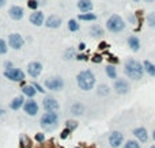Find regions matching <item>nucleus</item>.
I'll list each match as a JSON object with an SVG mask.
<instances>
[{
	"mask_svg": "<svg viewBox=\"0 0 155 148\" xmlns=\"http://www.w3.org/2000/svg\"><path fill=\"white\" fill-rule=\"evenodd\" d=\"M124 143V135L119 130H113L109 135V145L112 148H119Z\"/></svg>",
	"mask_w": 155,
	"mask_h": 148,
	"instance_id": "6e6552de",
	"label": "nucleus"
},
{
	"mask_svg": "<svg viewBox=\"0 0 155 148\" xmlns=\"http://www.w3.org/2000/svg\"><path fill=\"white\" fill-rule=\"evenodd\" d=\"M152 140L155 141V129H154V130H152Z\"/></svg>",
	"mask_w": 155,
	"mask_h": 148,
	"instance_id": "79ce46f5",
	"label": "nucleus"
},
{
	"mask_svg": "<svg viewBox=\"0 0 155 148\" xmlns=\"http://www.w3.org/2000/svg\"><path fill=\"white\" fill-rule=\"evenodd\" d=\"M71 113L74 116H82L84 113V106L82 103H79V102H76V103H74L71 106Z\"/></svg>",
	"mask_w": 155,
	"mask_h": 148,
	"instance_id": "412c9836",
	"label": "nucleus"
},
{
	"mask_svg": "<svg viewBox=\"0 0 155 148\" xmlns=\"http://www.w3.org/2000/svg\"><path fill=\"white\" fill-rule=\"evenodd\" d=\"M22 93H23V95H26V97H29L30 99H32V98L36 97L37 90L34 88L32 84H29V86H25L23 88H22Z\"/></svg>",
	"mask_w": 155,
	"mask_h": 148,
	"instance_id": "5701e85b",
	"label": "nucleus"
},
{
	"mask_svg": "<svg viewBox=\"0 0 155 148\" xmlns=\"http://www.w3.org/2000/svg\"><path fill=\"white\" fill-rule=\"evenodd\" d=\"M7 51H8V46H7V43H6V41L0 38V55L7 53Z\"/></svg>",
	"mask_w": 155,
	"mask_h": 148,
	"instance_id": "c756f323",
	"label": "nucleus"
},
{
	"mask_svg": "<svg viewBox=\"0 0 155 148\" xmlns=\"http://www.w3.org/2000/svg\"><path fill=\"white\" fill-rule=\"evenodd\" d=\"M8 14H10V18L14 20H20L22 18H23V8L19 7V6H12L11 8H10V11H8Z\"/></svg>",
	"mask_w": 155,
	"mask_h": 148,
	"instance_id": "2eb2a0df",
	"label": "nucleus"
},
{
	"mask_svg": "<svg viewBox=\"0 0 155 148\" xmlns=\"http://www.w3.org/2000/svg\"><path fill=\"white\" fill-rule=\"evenodd\" d=\"M36 140H37V141H40V143H41V141H44V140H45L44 133H38V135L36 136Z\"/></svg>",
	"mask_w": 155,
	"mask_h": 148,
	"instance_id": "c9c22d12",
	"label": "nucleus"
},
{
	"mask_svg": "<svg viewBox=\"0 0 155 148\" xmlns=\"http://www.w3.org/2000/svg\"><path fill=\"white\" fill-rule=\"evenodd\" d=\"M124 72H125V75H127L129 79L139 82L144 76L143 64L140 61H137V60L129 57V59H127L125 62H124Z\"/></svg>",
	"mask_w": 155,
	"mask_h": 148,
	"instance_id": "f257e3e1",
	"label": "nucleus"
},
{
	"mask_svg": "<svg viewBox=\"0 0 155 148\" xmlns=\"http://www.w3.org/2000/svg\"><path fill=\"white\" fill-rule=\"evenodd\" d=\"M65 125H67V129H69V130H74V129L78 128V122H76V121H72V120L67 121Z\"/></svg>",
	"mask_w": 155,
	"mask_h": 148,
	"instance_id": "7c9ffc66",
	"label": "nucleus"
},
{
	"mask_svg": "<svg viewBox=\"0 0 155 148\" xmlns=\"http://www.w3.org/2000/svg\"><path fill=\"white\" fill-rule=\"evenodd\" d=\"M4 76L12 82H22L25 80V72L23 71L18 69V68H11V69H6Z\"/></svg>",
	"mask_w": 155,
	"mask_h": 148,
	"instance_id": "423d86ee",
	"label": "nucleus"
},
{
	"mask_svg": "<svg viewBox=\"0 0 155 148\" xmlns=\"http://www.w3.org/2000/svg\"><path fill=\"white\" fill-rule=\"evenodd\" d=\"M105 72H106L107 78L112 79V80H116V79H117V68H116L114 65L109 64V65L105 68Z\"/></svg>",
	"mask_w": 155,
	"mask_h": 148,
	"instance_id": "4be33fe9",
	"label": "nucleus"
},
{
	"mask_svg": "<svg viewBox=\"0 0 155 148\" xmlns=\"http://www.w3.org/2000/svg\"><path fill=\"white\" fill-rule=\"evenodd\" d=\"M101 60H102V59H101V56H94V61H95V62H100Z\"/></svg>",
	"mask_w": 155,
	"mask_h": 148,
	"instance_id": "4c0bfd02",
	"label": "nucleus"
},
{
	"mask_svg": "<svg viewBox=\"0 0 155 148\" xmlns=\"http://www.w3.org/2000/svg\"><path fill=\"white\" fill-rule=\"evenodd\" d=\"M23 110L26 112L27 116H36L38 113V103L36 101H26L23 105Z\"/></svg>",
	"mask_w": 155,
	"mask_h": 148,
	"instance_id": "9b49d317",
	"label": "nucleus"
},
{
	"mask_svg": "<svg viewBox=\"0 0 155 148\" xmlns=\"http://www.w3.org/2000/svg\"><path fill=\"white\" fill-rule=\"evenodd\" d=\"M60 25H61V19L57 15L49 16L48 19H46V22H45V26L49 29H57V27H60Z\"/></svg>",
	"mask_w": 155,
	"mask_h": 148,
	"instance_id": "dca6fc26",
	"label": "nucleus"
},
{
	"mask_svg": "<svg viewBox=\"0 0 155 148\" xmlns=\"http://www.w3.org/2000/svg\"><path fill=\"white\" fill-rule=\"evenodd\" d=\"M68 29H69V31L75 33V31H78V30L80 29V25L78 23V20H75V19H69V20H68Z\"/></svg>",
	"mask_w": 155,
	"mask_h": 148,
	"instance_id": "bb28decb",
	"label": "nucleus"
},
{
	"mask_svg": "<svg viewBox=\"0 0 155 148\" xmlns=\"http://www.w3.org/2000/svg\"><path fill=\"white\" fill-rule=\"evenodd\" d=\"M90 34H91L93 37H102L103 29L101 27V26H98V25H94V26H91V29H90Z\"/></svg>",
	"mask_w": 155,
	"mask_h": 148,
	"instance_id": "393cba45",
	"label": "nucleus"
},
{
	"mask_svg": "<svg viewBox=\"0 0 155 148\" xmlns=\"http://www.w3.org/2000/svg\"><path fill=\"white\" fill-rule=\"evenodd\" d=\"M74 55H75V52H74V49H68L67 52H65V59L67 60H69V59H72V57H74Z\"/></svg>",
	"mask_w": 155,
	"mask_h": 148,
	"instance_id": "473e14b6",
	"label": "nucleus"
},
{
	"mask_svg": "<svg viewBox=\"0 0 155 148\" xmlns=\"http://www.w3.org/2000/svg\"><path fill=\"white\" fill-rule=\"evenodd\" d=\"M23 105H25L23 97H16V98H14V99L11 101V103H10V109H12V110H19Z\"/></svg>",
	"mask_w": 155,
	"mask_h": 148,
	"instance_id": "aec40b11",
	"label": "nucleus"
},
{
	"mask_svg": "<svg viewBox=\"0 0 155 148\" xmlns=\"http://www.w3.org/2000/svg\"><path fill=\"white\" fill-rule=\"evenodd\" d=\"M4 67H6L7 69H11V68H12V62H10V61H6V64H4Z\"/></svg>",
	"mask_w": 155,
	"mask_h": 148,
	"instance_id": "e433bc0d",
	"label": "nucleus"
},
{
	"mask_svg": "<svg viewBox=\"0 0 155 148\" xmlns=\"http://www.w3.org/2000/svg\"><path fill=\"white\" fill-rule=\"evenodd\" d=\"M59 124V114L55 113V112H46L45 114H42L41 117V125L44 129H55Z\"/></svg>",
	"mask_w": 155,
	"mask_h": 148,
	"instance_id": "20e7f679",
	"label": "nucleus"
},
{
	"mask_svg": "<svg viewBox=\"0 0 155 148\" xmlns=\"http://www.w3.org/2000/svg\"><path fill=\"white\" fill-rule=\"evenodd\" d=\"M127 43L129 49L132 52H139L140 51V46H142V42H140V38L137 35H129L127 39Z\"/></svg>",
	"mask_w": 155,
	"mask_h": 148,
	"instance_id": "4468645a",
	"label": "nucleus"
},
{
	"mask_svg": "<svg viewBox=\"0 0 155 148\" xmlns=\"http://www.w3.org/2000/svg\"><path fill=\"white\" fill-rule=\"evenodd\" d=\"M27 72H29V75H30L32 78H38L40 74L42 72V64L38 62V61L30 62L29 67H27Z\"/></svg>",
	"mask_w": 155,
	"mask_h": 148,
	"instance_id": "9d476101",
	"label": "nucleus"
},
{
	"mask_svg": "<svg viewBox=\"0 0 155 148\" xmlns=\"http://www.w3.org/2000/svg\"><path fill=\"white\" fill-rule=\"evenodd\" d=\"M44 14L40 11H36L33 12L32 15H30V22H32L34 26H41V25L44 23Z\"/></svg>",
	"mask_w": 155,
	"mask_h": 148,
	"instance_id": "f3484780",
	"label": "nucleus"
},
{
	"mask_svg": "<svg viewBox=\"0 0 155 148\" xmlns=\"http://www.w3.org/2000/svg\"><path fill=\"white\" fill-rule=\"evenodd\" d=\"M6 3H7V0H0V7H3Z\"/></svg>",
	"mask_w": 155,
	"mask_h": 148,
	"instance_id": "ea45409f",
	"label": "nucleus"
},
{
	"mask_svg": "<svg viewBox=\"0 0 155 148\" xmlns=\"http://www.w3.org/2000/svg\"><path fill=\"white\" fill-rule=\"evenodd\" d=\"M150 148H155V144H154V145H151V147H150Z\"/></svg>",
	"mask_w": 155,
	"mask_h": 148,
	"instance_id": "49530a36",
	"label": "nucleus"
},
{
	"mask_svg": "<svg viewBox=\"0 0 155 148\" xmlns=\"http://www.w3.org/2000/svg\"><path fill=\"white\" fill-rule=\"evenodd\" d=\"M76 148H79V147H76Z\"/></svg>",
	"mask_w": 155,
	"mask_h": 148,
	"instance_id": "de8ad7c7",
	"label": "nucleus"
},
{
	"mask_svg": "<svg viewBox=\"0 0 155 148\" xmlns=\"http://www.w3.org/2000/svg\"><path fill=\"white\" fill-rule=\"evenodd\" d=\"M113 88L119 95H125L131 91V84L127 79H116L113 83Z\"/></svg>",
	"mask_w": 155,
	"mask_h": 148,
	"instance_id": "39448f33",
	"label": "nucleus"
},
{
	"mask_svg": "<svg viewBox=\"0 0 155 148\" xmlns=\"http://www.w3.org/2000/svg\"><path fill=\"white\" fill-rule=\"evenodd\" d=\"M84 59H86V57H84L83 55H79V56H78V60H84Z\"/></svg>",
	"mask_w": 155,
	"mask_h": 148,
	"instance_id": "a19ab883",
	"label": "nucleus"
},
{
	"mask_svg": "<svg viewBox=\"0 0 155 148\" xmlns=\"http://www.w3.org/2000/svg\"><path fill=\"white\" fill-rule=\"evenodd\" d=\"M146 22H147L148 27L155 29V12H150V14L146 16Z\"/></svg>",
	"mask_w": 155,
	"mask_h": 148,
	"instance_id": "cd10ccee",
	"label": "nucleus"
},
{
	"mask_svg": "<svg viewBox=\"0 0 155 148\" xmlns=\"http://www.w3.org/2000/svg\"><path fill=\"white\" fill-rule=\"evenodd\" d=\"M78 8H79L82 12H84V14L91 12L93 1H91V0H79V1H78Z\"/></svg>",
	"mask_w": 155,
	"mask_h": 148,
	"instance_id": "a211bd4d",
	"label": "nucleus"
},
{
	"mask_svg": "<svg viewBox=\"0 0 155 148\" xmlns=\"http://www.w3.org/2000/svg\"><path fill=\"white\" fill-rule=\"evenodd\" d=\"M84 48H86V45H84V43L82 42V43H80V45H79V49H80V51H83Z\"/></svg>",
	"mask_w": 155,
	"mask_h": 148,
	"instance_id": "58836bf2",
	"label": "nucleus"
},
{
	"mask_svg": "<svg viewBox=\"0 0 155 148\" xmlns=\"http://www.w3.org/2000/svg\"><path fill=\"white\" fill-rule=\"evenodd\" d=\"M32 86H33V87H34V88H36V90H37V91H38V93H42V94H44V93H45V90H44V88H42V87H41V86H40V84H38V83H33Z\"/></svg>",
	"mask_w": 155,
	"mask_h": 148,
	"instance_id": "72a5a7b5",
	"label": "nucleus"
},
{
	"mask_svg": "<svg viewBox=\"0 0 155 148\" xmlns=\"http://www.w3.org/2000/svg\"><path fill=\"white\" fill-rule=\"evenodd\" d=\"M97 94H98L100 97H107V95L110 94V88H109V86H106V84H101V86H98V88H97Z\"/></svg>",
	"mask_w": 155,
	"mask_h": 148,
	"instance_id": "b1692460",
	"label": "nucleus"
},
{
	"mask_svg": "<svg viewBox=\"0 0 155 148\" xmlns=\"http://www.w3.org/2000/svg\"><path fill=\"white\" fill-rule=\"evenodd\" d=\"M69 132H71L69 129H64V130H63V133L60 135V137H61V139H67V137H68V135H69Z\"/></svg>",
	"mask_w": 155,
	"mask_h": 148,
	"instance_id": "f704fd0d",
	"label": "nucleus"
},
{
	"mask_svg": "<svg viewBox=\"0 0 155 148\" xmlns=\"http://www.w3.org/2000/svg\"><path fill=\"white\" fill-rule=\"evenodd\" d=\"M124 148H142V145L139 144V141H136V140H128L124 144Z\"/></svg>",
	"mask_w": 155,
	"mask_h": 148,
	"instance_id": "c85d7f7f",
	"label": "nucleus"
},
{
	"mask_svg": "<svg viewBox=\"0 0 155 148\" xmlns=\"http://www.w3.org/2000/svg\"><path fill=\"white\" fill-rule=\"evenodd\" d=\"M45 86L48 90H52V91H60L64 87V82L61 78H50L45 82Z\"/></svg>",
	"mask_w": 155,
	"mask_h": 148,
	"instance_id": "1a4fd4ad",
	"label": "nucleus"
},
{
	"mask_svg": "<svg viewBox=\"0 0 155 148\" xmlns=\"http://www.w3.org/2000/svg\"><path fill=\"white\" fill-rule=\"evenodd\" d=\"M4 113V110H0V114H3Z\"/></svg>",
	"mask_w": 155,
	"mask_h": 148,
	"instance_id": "a18cd8bd",
	"label": "nucleus"
},
{
	"mask_svg": "<svg viewBox=\"0 0 155 148\" xmlns=\"http://www.w3.org/2000/svg\"><path fill=\"white\" fill-rule=\"evenodd\" d=\"M146 3H152V1H155V0H144Z\"/></svg>",
	"mask_w": 155,
	"mask_h": 148,
	"instance_id": "37998d69",
	"label": "nucleus"
},
{
	"mask_svg": "<svg viewBox=\"0 0 155 148\" xmlns=\"http://www.w3.org/2000/svg\"><path fill=\"white\" fill-rule=\"evenodd\" d=\"M23 43H25L23 37L20 34H18V33H12V34L8 35V45H10L12 49L18 51V49H20V48L23 46Z\"/></svg>",
	"mask_w": 155,
	"mask_h": 148,
	"instance_id": "0eeeda50",
	"label": "nucleus"
},
{
	"mask_svg": "<svg viewBox=\"0 0 155 148\" xmlns=\"http://www.w3.org/2000/svg\"><path fill=\"white\" fill-rule=\"evenodd\" d=\"M80 20H86V22H93V20L97 19V15L95 14H93V12H87V14H80L78 16Z\"/></svg>",
	"mask_w": 155,
	"mask_h": 148,
	"instance_id": "a878e982",
	"label": "nucleus"
},
{
	"mask_svg": "<svg viewBox=\"0 0 155 148\" xmlns=\"http://www.w3.org/2000/svg\"><path fill=\"white\" fill-rule=\"evenodd\" d=\"M38 1H37V0H29L27 1V7L30 8V10H36L37 7H38Z\"/></svg>",
	"mask_w": 155,
	"mask_h": 148,
	"instance_id": "2f4dec72",
	"label": "nucleus"
},
{
	"mask_svg": "<svg viewBox=\"0 0 155 148\" xmlns=\"http://www.w3.org/2000/svg\"><path fill=\"white\" fill-rule=\"evenodd\" d=\"M42 106H44V109L46 110V112H57L59 110V102L56 101V99H53V98L48 97L44 99V103H42Z\"/></svg>",
	"mask_w": 155,
	"mask_h": 148,
	"instance_id": "ddd939ff",
	"label": "nucleus"
},
{
	"mask_svg": "<svg viewBox=\"0 0 155 148\" xmlns=\"http://www.w3.org/2000/svg\"><path fill=\"white\" fill-rule=\"evenodd\" d=\"M142 64H143L144 72H146L148 76H151V78H155V64H154V62H151L150 60H144Z\"/></svg>",
	"mask_w": 155,
	"mask_h": 148,
	"instance_id": "6ab92c4d",
	"label": "nucleus"
},
{
	"mask_svg": "<svg viewBox=\"0 0 155 148\" xmlns=\"http://www.w3.org/2000/svg\"><path fill=\"white\" fill-rule=\"evenodd\" d=\"M125 27H127V25H125L124 19L117 14H113L106 20V29L110 33H121V31L125 30Z\"/></svg>",
	"mask_w": 155,
	"mask_h": 148,
	"instance_id": "7ed1b4c3",
	"label": "nucleus"
},
{
	"mask_svg": "<svg viewBox=\"0 0 155 148\" xmlns=\"http://www.w3.org/2000/svg\"><path fill=\"white\" fill-rule=\"evenodd\" d=\"M133 136H135L140 143H147L148 141V132L144 126H139V128L133 129Z\"/></svg>",
	"mask_w": 155,
	"mask_h": 148,
	"instance_id": "f8f14e48",
	"label": "nucleus"
},
{
	"mask_svg": "<svg viewBox=\"0 0 155 148\" xmlns=\"http://www.w3.org/2000/svg\"><path fill=\"white\" fill-rule=\"evenodd\" d=\"M76 83L80 90L83 91H90L95 86V76L90 69H84L78 74L76 76Z\"/></svg>",
	"mask_w": 155,
	"mask_h": 148,
	"instance_id": "f03ea898",
	"label": "nucleus"
},
{
	"mask_svg": "<svg viewBox=\"0 0 155 148\" xmlns=\"http://www.w3.org/2000/svg\"><path fill=\"white\" fill-rule=\"evenodd\" d=\"M132 1H135V3H139L140 0H132Z\"/></svg>",
	"mask_w": 155,
	"mask_h": 148,
	"instance_id": "c03bdc74",
	"label": "nucleus"
}]
</instances>
